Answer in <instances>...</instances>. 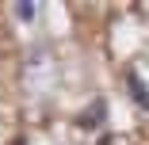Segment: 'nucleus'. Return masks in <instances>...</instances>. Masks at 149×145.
<instances>
[{
  "label": "nucleus",
  "mask_w": 149,
  "mask_h": 145,
  "mask_svg": "<svg viewBox=\"0 0 149 145\" xmlns=\"http://www.w3.org/2000/svg\"><path fill=\"white\" fill-rule=\"evenodd\" d=\"M103 122H107V99H103V96L92 99V103L77 114V126H80V130H100Z\"/></svg>",
  "instance_id": "1"
},
{
  "label": "nucleus",
  "mask_w": 149,
  "mask_h": 145,
  "mask_svg": "<svg viewBox=\"0 0 149 145\" xmlns=\"http://www.w3.org/2000/svg\"><path fill=\"white\" fill-rule=\"evenodd\" d=\"M126 84H130V99H134L138 107L149 111V84L138 76V69H126Z\"/></svg>",
  "instance_id": "2"
},
{
  "label": "nucleus",
  "mask_w": 149,
  "mask_h": 145,
  "mask_svg": "<svg viewBox=\"0 0 149 145\" xmlns=\"http://www.w3.org/2000/svg\"><path fill=\"white\" fill-rule=\"evenodd\" d=\"M35 12H38V8L31 4V0H19V4H15V15H19L23 23H31V19H35Z\"/></svg>",
  "instance_id": "3"
}]
</instances>
